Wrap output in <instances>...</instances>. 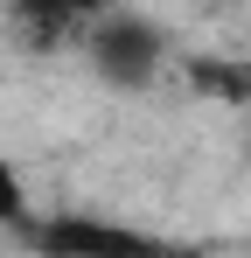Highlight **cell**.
<instances>
[{
  "label": "cell",
  "mask_w": 251,
  "mask_h": 258,
  "mask_svg": "<svg viewBox=\"0 0 251 258\" xmlns=\"http://www.w3.org/2000/svg\"><path fill=\"white\" fill-rule=\"evenodd\" d=\"M7 223H28V188H21L14 161L0 154V230H7Z\"/></svg>",
  "instance_id": "4"
},
{
  "label": "cell",
  "mask_w": 251,
  "mask_h": 258,
  "mask_svg": "<svg viewBox=\"0 0 251 258\" xmlns=\"http://www.w3.org/2000/svg\"><path fill=\"white\" fill-rule=\"evenodd\" d=\"M35 244L49 258H167L154 237H140V230H126V223H98V216L35 223Z\"/></svg>",
  "instance_id": "2"
},
{
  "label": "cell",
  "mask_w": 251,
  "mask_h": 258,
  "mask_svg": "<svg viewBox=\"0 0 251 258\" xmlns=\"http://www.w3.org/2000/svg\"><path fill=\"white\" fill-rule=\"evenodd\" d=\"M84 63L112 91H147L161 77V63H167V35H161L154 14L112 7V14H91V21H84Z\"/></svg>",
  "instance_id": "1"
},
{
  "label": "cell",
  "mask_w": 251,
  "mask_h": 258,
  "mask_svg": "<svg viewBox=\"0 0 251 258\" xmlns=\"http://www.w3.org/2000/svg\"><path fill=\"white\" fill-rule=\"evenodd\" d=\"M189 77H196L203 91H216L223 105H244V112H251V63H223V56H196V63H189Z\"/></svg>",
  "instance_id": "3"
}]
</instances>
